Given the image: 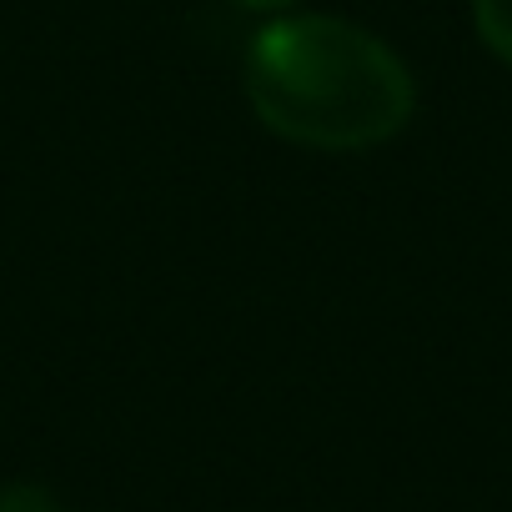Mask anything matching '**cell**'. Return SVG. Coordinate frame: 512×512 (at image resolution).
Wrapping results in <instances>:
<instances>
[{"label":"cell","instance_id":"1","mask_svg":"<svg viewBox=\"0 0 512 512\" xmlns=\"http://www.w3.org/2000/svg\"><path fill=\"white\" fill-rule=\"evenodd\" d=\"M241 91L272 136L307 151H372L417 111L407 61L377 31L317 11L272 16L246 41Z\"/></svg>","mask_w":512,"mask_h":512},{"label":"cell","instance_id":"2","mask_svg":"<svg viewBox=\"0 0 512 512\" xmlns=\"http://www.w3.org/2000/svg\"><path fill=\"white\" fill-rule=\"evenodd\" d=\"M472 31L502 66H512V0H472Z\"/></svg>","mask_w":512,"mask_h":512},{"label":"cell","instance_id":"3","mask_svg":"<svg viewBox=\"0 0 512 512\" xmlns=\"http://www.w3.org/2000/svg\"><path fill=\"white\" fill-rule=\"evenodd\" d=\"M0 512H66V507L36 482H6L0 487Z\"/></svg>","mask_w":512,"mask_h":512},{"label":"cell","instance_id":"4","mask_svg":"<svg viewBox=\"0 0 512 512\" xmlns=\"http://www.w3.org/2000/svg\"><path fill=\"white\" fill-rule=\"evenodd\" d=\"M236 11H251V16H287L297 0H231Z\"/></svg>","mask_w":512,"mask_h":512}]
</instances>
